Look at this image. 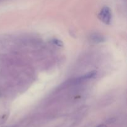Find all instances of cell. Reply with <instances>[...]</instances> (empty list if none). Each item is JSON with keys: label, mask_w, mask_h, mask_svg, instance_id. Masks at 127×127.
Masks as SVG:
<instances>
[{"label": "cell", "mask_w": 127, "mask_h": 127, "mask_svg": "<svg viewBox=\"0 0 127 127\" xmlns=\"http://www.w3.org/2000/svg\"><path fill=\"white\" fill-rule=\"evenodd\" d=\"M99 17L103 22L106 24H109L112 19V12L110 9L107 6L103 7L99 13Z\"/></svg>", "instance_id": "obj_1"}, {"label": "cell", "mask_w": 127, "mask_h": 127, "mask_svg": "<svg viewBox=\"0 0 127 127\" xmlns=\"http://www.w3.org/2000/svg\"><path fill=\"white\" fill-rule=\"evenodd\" d=\"M90 39L91 40L92 42H94L95 43H99L104 42L105 41V38L104 36L102 35L99 34V33H93L91 35Z\"/></svg>", "instance_id": "obj_2"}, {"label": "cell", "mask_w": 127, "mask_h": 127, "mask_svg": "<svg viewBox=\"0 0 127 127\" xmlns=\"http://www.w3.org/2000/svg\"><path fill=\"white\" fill-rule=\"evenodd\" d=\"M95 74H96V71H93L89 72V73H87V74H86L85 75L81 77V78H79L77 79V81H82L86 80V79H91V78H93V77L95 76Z\"/></svg>", "instance_id": "obj_3"}, {"label": "cell", "mask_w": 127, "mask_h": 127, "mask_svg": "<svg viewBox=\"0 0 127 127\" xmlns=\"http://www.w3.org/2000/svg\"><path fill=\"white\" fill-rule=\"evenodd\" d=\"M52 42H53V43H54L55 45H56L57 46H59V47H62V46L63 45V42H62L61 40H60L54 39L52 40Z\"/></svg>", "instance_id": "obj_4"}, {"label": "cell", "mask_w": 127, "mask_h": 127, "mask_svg": "<svg viewBox=\"0 0 127 127\" xmlns=\"http://www.w3.org/2000/svg\"><path fill=\"white\" fill-rule=\"evenodd\" d=\"M95 127H107V126L105 125H98V126H97Z\"/></svg>", "instance_id": "obj_5"}]
</instances>
